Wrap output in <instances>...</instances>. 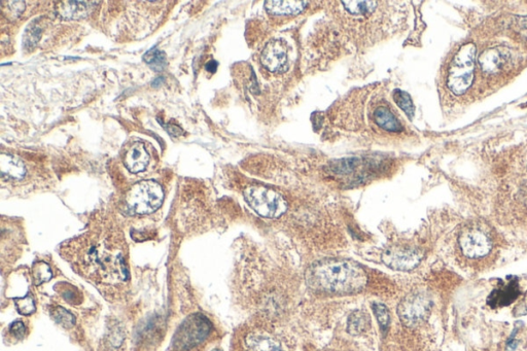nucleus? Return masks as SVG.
<instances>
[{
  "label": "nucleus",
  "mask_w": 527,
  "mask_h": 351,
  "mask_svg": "<svg viewBox=\"0 0 527 351\" xmlns=\"http://www.w3.org/2000/svg\"><path fill=\"white\" fill-rule=\"evenodd\" d=\"M73 270L93 283L104 296L124 290L129 281L125 240L98 233L81 235L61 248Z\"/></svg>",
  "instance_id": "nucleus-1"
},
{
  "label": "nucleus",
  "mask_w": 527,
  "mask_h": 351,
  "mask_svg": "<svg viewBox=\"0 0 527 351\" xmlns=\"http://www.w3.org/2000/svg\"><path fill=\"white\" fill-rule=\"evenodd\" d=\"M308 285L333 294H353L365 288L368 277L356 261L330 258L315 262L306 272Z\"/></svg>",
  "instance_id": "nucleus-2"
},
{
  "label": "nucleus",
  "mask_w": 527,
  "mask_h": 351,
  "mask_svg": "<svg viewBox=\"0 0 527 351\" xmlns=\"http://www.w3.org/2000/svg\"><path fill=\"white\" fill-rule=\"evenodd\" d=\"M476 47L474 43L462 46L452 60L447 77L449 90L456 95L463 94L474 80Z\"/></svg>",
  "instance_id": "nucleus-3"
},
{
  "label": "nucleus",
  "mask_w": 527,
  "mask_h": 351,
  "mask_svg": "<svg viewBox=\"0 0 527 351\" xmlns=\"http://www.w3.org/2000/svg\"><path fill=\"white\" fill-rule=\"evenodd\" d=\"M162 187L154 181H143L132 187L126 196V204L132 213L149 214L156 211L163 203Z\"/></svg>",
  "instance_id": "nucleus-4"
},
{
  "label": "nucleus",
  "mask_w": 527,
  "mask_h": 351,
  "mask_svg": "<svg viewBox=\"0 0 527 351\" xmlns=\"http://www.w3.org/2000/svg\"><path fill=\"white\" fill-rule=\"evenodd\" d=\"M212 326L210 321L201 314L189 317L175 334L172 347L174 351H190L204 343L210 335Z\"/></svg>",
  "instance_id": "nucleus-5"
},
{
  "label": "nucleus",
  "mask_w": 527,
  "mask_h": 351,
  "mask_svg": "<svg viewBox=\"0 0 527 351\" xmlns=\"http://www.w3.org/2000/svg\"><path fill=\"white\" fill-rule=\"evenodd\" d=\"M244 198L247 204L262 217H278L286 210L284 198L275 191L265 187H250L246 189Z\"/></svg>",
  "instance_id": "nucleus-6"
},
{
  "label": "nucleus",
  "mask_w": 527,
  "mask_h": 351,
  "mask_svg": "<svg viewBox=\"0 0 527 351\" xmlns=\"http://www.w3.org/2000/svg\"><path fill=\"white\" fill-rule=\"evenodd\" d=\"M431 305V300L425 294H413L403 300L399 306L398 313L404 324L415 326L428 316Z\"/></svg>",
  "instance_id": "nucleus-7"
},
{
  "label": "nucleus",
  "mask_w": 527,
  "mask_h": 351,
  "mask_svg": "<svg viewBox=\"0 0 527 351\" xmlns=\"http://www.w3.org/2000/svg\"><path fill=\"white\" fill-rule=\"evenodd\" d=\"M459 245L462 253L471 258L485 256L492 248L491 239L484 232L477 229L462 233L459 237Z\"/></svg>",
  "instance_id": "nucleus-8"
},
{
  "label": "nucleus",
  "mask_w": 527,
  "mask_h": 351,
  "mask_svg": "<svg viewBox=\"0 0 527 351\" xmlns=\"http://www.w3.org/2000/svg\"><path fill=\"white\" fill-rule=\"evenodd\" d=\"M422 256L423 253L418 249L398 248L385 251L382 260L387 267L393 270L409 271L418 266Z\"/></svg>",
  "instance_id": "nucleus-9"
},
{
  "label": "nucleus",
  "mask_w": 527,
  "mask_h": 351,
  "mask_svg": "<svg viewBox=\"0 0 527 351\" xmlns=\"http://www.w3.org/2000/svg\"><path fill=\"white\" fill-rule=\"evenodd\" d=\"M262 66L271 72L282 71L287 65V53L281 40H271L260 55Z\"/></svg>",
  "instance_id": "nucleus-10"
},
{
  "label": "nucleus",
  "mask_w": 527,
  "mask_h": 351,
  "mask_svg": "<svg viewBox=\"0 0 527 351\" xmlns=\"http://www.w3.org/2000/svg\"><path fill=\"white\" fill-rule=\"evenodd\" d=\"M94 2H62L57 6L58 14L66 20H77L90 15L95 8Z\"/></svg>",
  "instance_id": "nucleus-11"
},
{
  "label": "nucleus",
  "mask_w": 527,
  "mask_h": 351,
  "mask_svg": "<svg viewBox=\"0 0 527 351\" xmlns=\"http://www.w3.org/2000/svg\"><path fill=\"white\" fill-rule=\"evenodd\" d=\"M150 162V156L141 142H136L132 145L125 155V166L132 173L143 171Z\"/></svg>",
  "instance_id": "nucleus-12"
},
{
  "label": "nucleus",
  "mask_w": 527,
  "mask_h": 351,
  "mask_svg": "<svg viewBox=\"0 0 527 351\" xmlns=\"http://www.w3.org/2000/svg\"><path fill=\"white\" fill-rule=\"evenodd\" d=\"M520 288L517 280L509 282L502 288L493 289L487 299V304L492 308L512 304L519 296Z\"/></svg>",
  "instance_id": "nucleus-13"
},
{
  "label": "nucleus",
  "mask_w": 527,
  "mask_h": 351,
  "mask_svg": "<svg viewBox=\"0 0 527 351\" xmlns=\"http://www.w3.org/2000/svg\"><path fill=\"white\" fill-rule=\"evenodd\" d=\"M0 171L4 179L20 181L26 175V167L24 163L17 157L10 154L0 156Z\"/></svg>",
  "instance_id": "nucleus-14"
},
{
  "label": "nucleus",
  "mask_w": 527,
  "mask_h": 351,
  "mask_svg": "<svg viewBox=\"0 0 527 351\" xmlns=\"http://www.w3.org/2000/svg\"><path fill=\"white\" fill-rule=\"evenodd\" d=\"M246 351H284L281 344L272 337L250 334L245 338Z\"/></svg>",
  "instance_id": "nucleus-15"
},
{
  "label": "nucleus",
  "mask_w": 527,
  "mask_h": 351,
  "mask_svg": "<svg viewBox=\"0 0 527 351\" xmlns=\"http://www.w3.org/2000/svg\"><path fill=\"white\" fill-rule=\"evenodd\" d=\"M374 120L381 129L389 132H398L402 130L400 121L387 106H378L374 112Z\"/></svg>",
  "instance_id": "nucleus-16"
},
{
  "label": "nucleus",
  "mask_w": 527,
  "mask_h": 351,
  "mask_svg": "<svg viewBox=\"0 0 527 351\" xmlns=\"http://www.w3.org/2000/svg\"><path fill=\"white\" fill-rule=\"evenodd\" d=\"M308 5L307 2H268L266 10L268 13L276 16H295L303 12Z\"/></svg>",
  "instance_id": "nucleus-17"
},
{
  "label": "nucleus",
  "mask_w": 527,
  "mask_h": 351,
  "mask_svg": "<svg viewBox=\"0 0 527 351\" xmlns=\"http://www.w3.org/2000/svg\"><path fill=\"white\" fill-rule=\"evenodd\" d=\"M479 63L485 72L495 73L502 68L503 57L497 49H488L480 55Z\"/></svg>",
  "instance_id": "nucleus-18"
},
{
  "label": "nucleus",
  "mask_w": 527,
  "mask_h": 351,
  "mask_svg": "<svg viewBox=\"0 0 527 351\" xmlns=\"http://www.w3.org/2000/svg\"><path fill=\"white\" fill-rule=\"evenodd\" d=\"M369 315L361 310L355 311L348 318V332L353 335H359L366 332L370 328Z\"/></svg>",
  "instance_id": "nucleus-19"
},
{
  "label": "nucleus",
  "mask_w": 527,
  "mask_h": 351,
  "mask_svg": "<svg viewBox=\"0 0 527 351\" xmlns=\"http://www.w3.org/2000/svg\"><path fill=\"white\" fill-rule=\"evenodd\" d=\"M51 315L57 324L65 329H70L75 324V317L63 307H55L51 311Z\"/></svg>",
  "instance_id": "nucleus-20"
},
{
  "label": "nucleus",
  "mask_w": 527,
  "mask_h": 351,
  "mask_svg": "<svg viewBox=\"0 0 527 351\" xmlns=\"http://www.w3.org/2000/svg\"><path fill=\"white\" fill-rule=\"evenodd\" d=\"M392 98H393L394 102L401 107V109H403L407 113V115L410 119L413 118L414 105H413V102H412L410 96L406 92H403L401 90H395L392 94Z\"/></svg>",
  "instance_id": "nucleus-21"
},
{
  "label": "nucleus",
  "mask_w": 527,
  "mask_h": 351,
  "mask_svg": "<svg viewBox=\"0 0 527 351\" xmlns=\"http://www.w3.org/2000/svg\"><path fill=\"white\" fill-rule=\"evenodd\" d=\"M143 60L155 70H162L166 66L165 54L157 49H153V50L149 51L144 55Z\"/></svg>",
  "instance_id": "nucleus-22"
},
{
  "label": "nucleus",
  "mask_w": 527,
  "mask_h": 351,
  "mask_svg": "<svg viewBox=\"0 0 527 351\" xmlns=\"http://www.w3.org/2000/svg\"><path fill=\"white\" fill-rule=\"evenodd\" d=\"M52 278L51 268L46 262H37L33 267V280L35 284L47 282Z\"/></svg>",
  "instance_id": "nucleus-23"
},
{
  "label": "nucleus",
  "mask_w": 527,
  "mask_h": 351,
  "mask_svg": "<svg viewBox=\"0 0 527 351\" xmlns=\"http://www.w3.org/2000/svg\"><path fill=\"white\" fill-rule=\"evenodd\" d=\"M373 310H374V313L376 315V318L378 320V324H379L381 330L383 332H386L389 327V321H390L389 312H388L387 308L383 304L376 303L373 305Z\"/></svg>",
  "instance_id": "nucleus-24"
},
{
  "label": "nucleus",
  "mask_w": 527,
  "mask_h": 351,
  "mask_svg": "<svg viewBox=\"0 0 527 351\" xmlns=\"http://www.w3.org/2000/svg\"><path fill=\"white\" fill-rule=\"evenodd\" d=\"M16 306L20 314L22 315H30L35 311V304L29 295L24 298H19L16 300Z\"/></svg>",
  "instance_id": "nucleus-25"
},
{
  "label": "nucleus",
  "mask_w": 527,
  "mask_h": 351,
  "mask_svg": "<svg viewBox=\"0 0 527 351\" xmlns=\"http://www.w3.org/2000/svg\"><path fill=\"white\" fill-rule=\"evenodd\" d=\"M10 332L11 334L17 338V339H23L25 337V334H26V327L24 325L23 321L21 320H17V321H14L11 327H10Z\"/></svg>",
  "instance_id": "nucleus-26"
},
{
  "label": "nucleus",
  "mask_w": 527,
  "mask_h": 351,
  "mask_svg": "<svg viewBox=\"0 0 527 351\" xmlns=\"http://www.w3.org/2000/svg\"><path fill=\"white\" fill-rule=\"evenodd\" d=\"M206 70L209 71V72H215L216 68H217V63L215 61H209L206 66H205Z\"/></svg>",
  "instance_id": "nucleus-27"
},
{
  "label": "nucleus",
  "mask_w": 527,
  "mask_h": 351,
  "mask_svg": "<svg viewBox=\"0 0 527 351\" xmlns=\"http://www.w3.org/2000/svg\"><path fill=\"white\" fill-rule=\"evenodd\" d=\"M517 345H518V341H516V340H514V339H511V340L508 342V349H509V350H514V349H516Z\"/></svg>",
  "instance_id": "nucleus-28"
},
{
  "label": "nucleus",
  "mask_w": 527,
  "mask_h": 351,
  "mask_svg": "<svg viewBox=\"0 0 527 351\" xmlns=\"http://www.w3.org/2000/svg\"><path fill=\"white\" fill-rule=\"evenodd\" d=\"M213 351H222V350H219V349H214Z\"/></svg>",
  "instance_id": "nucleus-29"
}]
</instances>
